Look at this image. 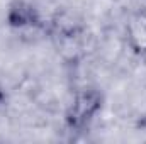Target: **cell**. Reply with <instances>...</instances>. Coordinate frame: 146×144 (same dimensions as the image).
<instances>
[{"label": "cell", "mask_w": 146, "mask_h": 144, "mask_svg": "<svg viewBox=\"0 0 146 144\" xmlns=\"http://www.w3.org/2000/svg\"><path fill=\"white\" fill-rule=\"evenodd\" d=\"M106 104L104 93L95 87H83L73 93L65 112V126L70 132H83L97 119Z\"/></svg>", "instance_id": "cell-1"}, {"label": "cell", "mask_w": 146, "mask_h": 144, "mask_svg": "<svg viewBox=\"0 0 146 144\" xmlns=\"http://www.w3.org/2000/svg\"><path fill=\"white\" fill-rule=\"evenodd\" d=\"M124 36L129 49L136 56L146 58V7H138L127 15Z\"/></svg>", "instance_id": "cell-3"}, {"label": "cell", "mask_w": 146, "mask_h": 144, "mask_svg": "<svg viewBox=\"0 0 146 144\" xmlns=\"http://www.w3.org/2000/svg\"><path fill=\"white\" fill-rule=\"evenodd\" d=\"M5 19L12 29H48L41 10L29 0H14L7 9Z\"/></svg>", "instance_id": "cell-2"}, {"label": "cell", "mask_w": 146, "mask_h": 144, "mask_svg": "<svg viewBox=\"0 0 146 144\" xmlns=\"http://www.w3.org/2000/svg\"><path fill=\"white\" fill-rule=\"evenodd\" d=\"M5 98H7V93H5V90H3V87L0 85V105L5 102Z\"/></svg>", "instance_id": "cell-4"}, {"label": "cell", "mask_w": 146, "mask_h": 144, "mask_svg": "<svg viewBox=\"0 0 146 144\" xmlns=\"http://www.w3.org/2000/svg\"><path fill=\"white\" fill-rule=\"evenodd\" d=\"M143 126H146V120H145V122H143Z\"/></svg>", "instance_id": "cell-5"}]
</instances>
